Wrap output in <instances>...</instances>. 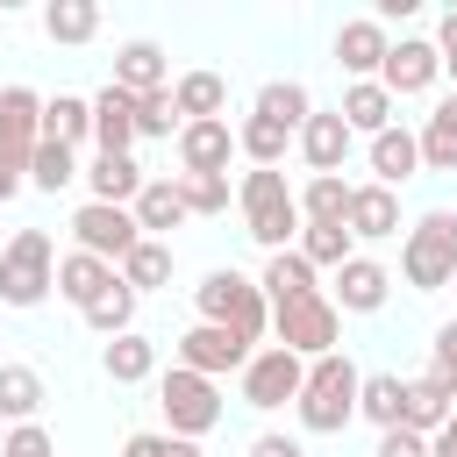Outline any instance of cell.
I'll return each instance as SVG.
<instances>
[{
    "label": "cell",
    "mask_w": 457,
    "mask_h": 457,
    "mask_svg": "<svg viewBox=\"0 0 457 457\" xmlns=\"http://www.w3.org/2000/svg\"><path fill=\"white\" fill-rule=\"evenodd\" d=\"M236 200H243V228H250V243H264L271 257L293 250V236L307 228V221H300V193L286 186V171H264V164L243 171Z\"/></svg>",
    "instance_id": "obj_2"
},
{
    "label": "cell",
    "mask_w": 457,
    "mask_h": 457,
    "mask_svg": "<svg viewBox=\"0 0 457 457\" xmlns=\"http://www.w3.org/2000/svg\"><path fill=\"white\" fill-rule=\"evenodd\" d=\"M100 371H107V378H114V386H143V378H150V371H157V343H150V336H136V328H129V336H114V343H107V350H100Z\"/></svg>",
    "instance_id": "obj_27"
},
{
    "label": "cell",
    "mask_w": 457,
    "mask_h": 457,
    "mask_svg": "<svg viewBox=\"0 0 457 457\" xmlns=\"http://www.w3.org/2000/svg\"><path fill=\"white\" fill-rule=\"evenodd\" d=\"M171 129H186V114H179V93H171V86L143 93V100H136V136H171Z\"/></svg>",
    "instance_id": "obj_41"
},
{
    "label": "cell",
    "mask_w": 457,
    "mask_h": 457,
    "mask_svg": "<svg viewBox=\"0 0 457 457\" xmlns=\"http://www.w3.org/2000/svg\"><path fill=\"white\" fill-rule=\"evenodd\" d=\"M43 36L50 43H93L100 36V7L93 0H50L43 7Z\"/></svg>",
    "instance_id": "obj_31"
},
{
    "label": "cell",
    "mask_w": 457,
    "mask_h": 457,
    "mask_svg": "<svg viewBox=\"0 0 457 457\" xmlns=\"http://www.w3.org/2000/svg\"><path fill=\"white\" fill-rule=\"evenodd\" d=\"M57 286V250L43 228H14L7 236V257H0V300L7 307H36L43 293Z\"/></svg>",
    "instance_id": "obj_5"
},
{
    "label": "cell",
    "mask_w": 457,
    "mask_h": 457,
    "mask_svg": "<svg viewBox=\"0 0 457 457\" xmlns=\"http://www.w3.org/2000/svg\"><path fill=\"white\" fill-rule=\"evenodd\" d=\"M157 407H164L171 436H186V443H200V436L221 421V393H214V378H200V371H186V364H171V371L157 378Z\"/></svg>",
    "instance_id": "obj_6"
},
{
    "label": "cell",
    "mask_w": 457,
    "mask_h": 457,
    "mask_svg": "<svg viewBox=\"0 0 457 457\" xmlns=\"http://www.w3.org/2000/svg\"><path fill=\"white\" fill-rule=\"evenodd\" d=\"M114 278H121V271H114L107 257H93V250H71V257H57V293H64L79 314H86V307H93V300H100Z\"/></svg>",
    "instance_id": "obj_18"
},
{
    "label": "cell",
    "mask_w": 457,
    "mask_h": 457,
    "mask_svg": "<svg viewBox=\"0 0 457 457\" xmlns=\"http://www.w3.org/2000/svg\"><path fill=\"white\" fill-rule=\"evenodd\" d=\"M0 257H7V243H0Z\"/></svg>",
    "instance_id": "obj_51"
},
{
    "label": "cell",
    "mask_w": 457,
    "mask_h": 457,
    "mask_svg": "<svg viewBox=\"0 0 457 457\" xmlns=\"http://www.w3.org/2000/svg\"><path fill=\"white\" fill-rule=\"evenodd\" d=\"M93 143H100V157H129V143H136V100L114 79L93 93Z\"/></svg>",
    "instance_id": "obj_15"
},
{
    "label": "cell",
    "mask_w": 457,
    "mask_h": 457,
    "mask_svg": "<svg viewBox=\"0 0 457 457\" xmlns=\"http://www.w3.org/2000/svg\"><path fill=\"white\" fill-rule=\"evenodd\" d=\"M0 457H50V428H36V421H21L7 443H0Z\"/></svg>",
    "instance_id": "obj_45"
},
{
    "label": "cell",
    "mask_w": 457,
    "mask_h": 457,
    "mask_svg": "<svg viewBox=\"0 0 457 457\" xmlns=\"http://www.w3.org/2000/svg\"><path fill=\"white\" fill-rule=\"evenodd\" d=\"M257 114L300 136V129H307V114H314V100H307V86H300V79H271V86L257 93Z\"/></svg>",
    "instance_id": "obj_32"
},
{
    "label": "cell",
    "mask_w": 457,
    "mask_h": 457,
    "mask_svg": "<svg viewBox=\"0 0 457 457\" xmlns=\"http://www.w3.org/2000/svg\"><path fill=\"white\" fill-rule=\"evenodd\" d=\"M350 193H357V186H343V171L307 179V193H300V221H350Z\"/></svg>",
    "instance_id": "obj_34"
},
{
    "label": "cell",
    "mask_w": 457,
    "mask_h": 457,
    "mask_svg": "<svg viewBox=\"0 0 457 457\" xmlns=\"http://www.w3.org/2000/svg\"><path fill=\"white\" fill-rule=\"evenodd\" d=\"M286 143H293V129H278V121H264V114H250V121L236 129V150H243L250 164H264V171H278Z\"/></svg>",
    "instance_id": "obj_36"
},
{
    "label": "cell",
    "mask_w": 457,
    "mask_h": 457,
    "mask_svg": "<svg viewBox=\"0 0 457 457\" xmlns=\"http://www.w3.org/2000/svg\"><path fill=\"white\" fill-rule=\"evenodd\" d=\"M428 457H457V414H450V421L428 436Z\"/></svg>",
    "instance_id": "obj_48"
},
{
    "label": "cell",
    "mask_w": 457,
    "mask_h": 457,
    "mask_svg": "<svg viewBox=\"0 0 457 457\" xmlns=\"http://www.w3.org/2000/svg\"><path fill=\"white\" fill-rule=\"evenodd\" d=\"M343 121H350V136H386L393 129V93L378 79H357L343 93Z\"/></svg>",
    "instance_id": "obj_25"
},
{
    "label": "cell",
    "mask_w": 457,
    "mask_h": 457,
    "mask_svg": "<svg viewBox=\"0 0 457 457\" xmlns=\"http://www.w3.org/2000/svg\"><path fill=\"white\" fill-rule=\"evenodd\" d=\"M250 457H307V450H300L293 436H278V428H264V436L250 443Z\"/></svg>",
    "instance_id": "obj_47"
},
{
    "label": "cell",
    "mask_w": 457,
    "mask_h": 457,
    "mask_svg": "<svg viewBox=\"0 0 457 457\" xmlns=\"http://www.w3.org/2000/svg\"><path fill=\"white\" fill-rule=\"evenodd\" d=\"M357 393H364V371L343 357V350H328V357H314L307 364V386H300V428L307 436H336V428H350V414H357Z\"/></svg>",
    "instance_id": "obj_1"
},
{
    "label": "cell",
    "mask_w": 457,
    "mask_h": 457,
    "mask_svg": "<svg viewBox=\"0 0 457 457\" xmlns=\"http://www.w3.org/2000/svg\"><path fill=\"white\" fill-rule=\"evenodd\" d=\"M436 50H443V57H457V7L443 14V29H436Z\"/></svg>",
    "instance_id": "obj_49"
},
{
    "label": "cell",
    "mask_w": 457,
    "mask_h": 457,
    "mask_svg": "<svg viewBox=\"0 0 457 457\" xmlns=\"http://www.w3.org/2000/svg\"><path fill=\"white\" fill-rule=\"evenodd\" d=\"M257 286H264V300H271V307H293V300H314V293H321V286H314V264H307L300 250H278V257L264 264V278H257Z\"/></svg>",
    "instance_id": "obj_24"
},
{
    "label": "cell",
    "mask_w": 457,
    "mask_h": 457,
    "mask_svg": "<svg viewBox=\"0 0 457 457\" xmlns=\"http://www.w3.org/2000/svg\"><path fill=\"white\" fill-rule=\"evenodd\" d=\"M36 143H43V100L29 86H0V157L29 171Z\"/></svg>",
    "instance_id": "obj_12"
},
{
    "label": "cell",
    "mask_w": 457,
    "mask_h": 457,
    "mask_svg": "<svg viewBox=\"0 0 457 457\" xmlns=\"http://www.w3.org/2000/svg\"><path fill=\"white\" fill-rule=\"evenodd\" d=\"M228 150H236V129H228V121H186V129H179V164H186V179L228 171Z\"/></svg>",
    "instance_id": "obj_14"
},
{
    "label": "cell",
    "mask_w": 457,
    "mask_h": 457,
    "mask_svg": "<svg viewBox=\"0 0 457 457\" xmlns=\"http://www.w3.org/2000/svg\"><path fill=\"white\" fill-rule=\"evenodd\" d=\"M86 186H93L100 207H136V193H143L150 179H143L136 157H93V164H86Z\"/></svg>",
    "instance_id": "obj_20"
},
{
    "label": "cell",
    "mask_w": 457,
    "mask_h": 457,
    "mask_svg": "<svg viewBox=\"0 0 457 457\" xmlns=\"http://www.w3.org/2000/svg\"><path fill=\"white\" fill-rule=\"evenodd\" d=\"M171 93H179V114L186 121H221V107H228V79L221 71H186Z\"/></svg>",
    "instance_id": "obj_29"
},
{
    "label": "cell",
    "mask_w": 457,
    "mask_h": 457,
    "mask_svg": "<svg viewBox=\"0 0 457 457\" xmlns=\"http://www.w3.org/2000/svg\"><path fill=\"white\" fill-rule=\"evenodd\" d=\"M400 278H407L414 293H443V286H457V214H450V207H428V214L407 228Z\"/></svg>",
    "instance_id": "obj_4"
},
{
    "label": "cell",
    "mask_w": 457,
    "mask_h": 457,
    "mask_svg": "<svg viewBox=\"0 0 457 457\" xmlns=\"http://www.w3.org/2000/svg\"><path fill=\"white\" fill-rule=\"evenodd\" d=\"M14 186H21V164H7V157H0V207L14 200Z\"/></svg>",
    "instance_id": "obj_50"
},
{
    "label": "cell",
    "mask_w": 457,
    "mask_h": 457,
    "mask_svg": "<svg viewBox=\"0 0 457 457\" xmlns=\"http://www.w3.org/2000/svg\"><path fill=\"white\" fill-rule=\"evenodd\" d=\"M121 457H200V443H186V436H171V428H136V436L121 443Z\"/></svg>",
    "instance_id": "obj_42"
},
{
    "label": "cell",
    "mask_w": 457,
    "mask_h": 457,
    "mask_svg": "<svg viewBox=\"0 0 457 457\" xmlns=\"http://www.w3.org/2000/svg\"><path fill=\"white\" fill-rule=\"evenodd\" d=\"M271 336H278V350H293V357H328L336 350V336H343V314H336V300L328 293H314V300H293V307H271Z\"/></svg>",
    "instance_id": "obj_7"
},
{
    "label": "cell",
    "mask_w": 457,
    "mask_h": 457,
    "mask_svg": "<svg viewBox=\"0 0 457 457\" xmlns=\"http://www.w3.org/2000/svg\"><path fill=\"white\" fill-rule=\"evenodd\" d=\"M443 79V50L436 43H421V36H400L393 50H386V71H378V86L393 93V100H414V93H428Z\"/></svg>",
    "instance_id": "obj_11"
},
{
    "label": "cell",
    "mask_w": 457,
    "mask_h": 457,
    "mask_svg": "<svg viewBox=\"0 0 457 457\" xmlns=\"http://www.w3.org/2000/svg\"><path fill=\"white\" fill-rule=\"evenodd\" d=\"M450 414H457V400H450L436 378H407V386H400V428H414V436H436Z\"/></svg>",
    "instance_id": "obj_23"
},
{
    "label": "cell",
    "mask_w": 457,
    "mask_h": 457,
    "mask_svg": "<svg viewBox=\"0 0 457 457\" xmlns=\"http://www.w3.org/2000/svg\"><path fill=\"white\" fill-rule=\"evenodd\" d=\"M36 407H43V378L29 364H0V414L21 428V421H36Z\"/></svg>",
    "instance_id": "obj_35"
},
{
    "label": "cell",
    "mask_w": 457,
    "mask_h": 457,
    "mask_svg": "<svg viewBox=\"0 0 457 457\" xmlns=\"http://www.w3.org/2000/svg\"><path fill=\"white\" fill-rule=\"evenodd\" d=\"M350 121H343V107L336 114H307V129H300V157L314 164V179L321 171H343V157H350Z\"/></svg>",
    "instance_id": "obj_17"
},
{
    "label": "cell",
    "mask_w": 457,
    "mask_h": 457,
    "mask_svg": "<svg viewBox=\"0 0 457 457\" xmlns=\"http://www.w3.org/2000/svg\"><path fill=\"white\" fill-rule=\"evenodd\" d=\"M86 321H93L100 336H129V328H136V286H121V278H114V286L86 307Z\"/></svg>",
    "instance_id": "obj_40"
},
{
    "label": "cell",
    "mask_w": 457,
    "mask_h": 457,
    "mask_svg": "<svg viewBox=\"0 0 457 457\" xmlns=\"http://www.w3.org/2000/svg\"><path fill=\"white\" fill-rule=\"evenodd\" d=\"M400 386H407L400 371H371V378H364V393H357V414H364V421H378V428H400Z\"/></svg>",
    "instance_id": "obj_39"
},
{
    "label": "cell",
    "mask_w": 457,
    "mask_h": 457,
    "mask_svg": "<svg viewBox=\"0 0 457 457\" xmlns=\"http://www.w3.org/2000/svg\"><path fill=\"white\" fill-rule=\"evenodd\" d=\"M421 164H428V171H457V93L436 100V114H428V129H421Z\"/></svg>",
    "instance_id": "obj_33"
},
{
    "label": "cell",
    "mask_w": 457,
    "mask_h": 457,
    "mask_svg": "<svg viewBox=\"0 0 457 457\" xmlns=\"http://www.w3.org/2000/svg\"><path fill=\"white\" fill-rule=\"evenodd\" d=\"M421 378H436V386L457 400V321H443V328H436V357H428V371H421Z\"/></svg>",
    "instance_id": "obj_43"
},
{
    "label": "cell",
    "mask_w": 457,
    "mask_h": 457,
    "mask_svg": "<svg viewBox=\"0 0 457 457\" xmlns=\"http://www.w3.org/2000/svg\"><path fill=\"white\" fill-rule=\"evenodd\" d=\"M300 386H307V357H293V350H278V343L243 364V407H257V414L300 400Z\"/></svg>",
    "instance_id": "obj_8"
},
{
    "label": "cell",
    "mask_w": 457,
    "mask_h": 457,
    "mask_svg": "<svg viewBox=\"0 0 457 457\" xmlns=\"http://www.w3.org/2000/svg\"><path fill=\"white\" fill-rule=\"evenodd\" d=\"M350 243H357V236H350V221H307V228H300V257H307L314 271H321V264H328V271H343V264L357 257Z\"/></svg>",
    "instance_id": "obj_30"
},
{
    "label": "cell",
    "mask_w": 457,
    "mask_h": 457,
    "mask_svg": "<svg viewBox=\"0 0 457 457\" xmlns=\"http://www.w3.org/2000/svg\"><path fill=\"white\" fill-rule=\"evenodd\" d=\"M71 236H79V250H93V257H107V264H121V257L143 243L136 207H100V200H86V207L71 214Z\"/></svg>",
    "instance_id": "obj_9"
},
{
    "label": "cell",
    "mask_w": 457,
    "mask_h": 457,
    "mask_svg": "<svg viewBox=\"0 0 457 457\" xmlns=\"http://www.w3.org/2000/svg\"><path fill=\"white\" fill-rule=\"evenodd\" d=\"M371 171H378V186H407L421 171V136H407V129L371 136Z\"/></svg>",
    "instance_id": "obj_26"
},
{
    "label": "cell",
    "mask_w": 457,
    "mask_h": 457,
    "mask_svg": "<svg viewBox=\"0 0 457 457\" xmlns=\"http://www.w3.org/2000/svg\"><path fill=\"white\" fill-rule=\"evenodd\" d=\"M386 293H393V278H386V264H371V257H350V264L336 271V314H378Z\"/></svg>",
    "instance_id": "obj_16"
},
{
    "label": "cell",
    "mask_w": 457,
    "mask_h": 457,
    "mask_svg": "<svg viewBox=\"0 0 457 457\" xmlns=\"http://www.w3.org/2000/svg\"><path fill=\"white\" fill-rule=\"evenodd\" d=\"M179 186H186V207L193 214H221L228 207V171H214V179H186L179 171Z\"/></svg>",
    "instance_id": "obj_44"
},
{
    "label": "cell",
    "mask_w": 457,
    "mask_h": 457,
    "mask_svg": "<svg viewBox=\"0 0 457 457\" xmlns=\"http://www.w3.org/2000/svg\"><path fill=\"white\" fill-rule=\"evenodd\" d=\"M93 136V100H79V93H57V100H43V143H64V150H79Z\"/></svg>",
    "instance_id": "obj_28"
},
{
    "label": "cell",
    "mask_w": 457,
    "mask_h": 457,
    "mask_svg": "<svg viewBox=\"0 0 457 457\" xmlns=\"http://www.w3.org/2000/svg\"><path fill=\"white\" fill-rule=\"evenodd\" d=\"M71 179H86L79 157H71L64 143H36V157H29V186H36V193H64Z\"/></svg>",
    "instance_id": "obj_37"
},
{
    "label": "cell",
    "mask_w": 457,
    "mask_h": 457,
    "mask_svg": "<svg viewBox=\"0 0 457 457\" xmlns=\"http://www.w3.org/2000/svg\"><path fill=\"white\" fill-rule=\"evenodd\" d=\"M193 300H200V321L236 328L243 343H257V336L271 328V300H264V286H257V278H243L236 264H228V271H207V278L193 286Z\"/></svg>",
    "instance_id": "obj_3"
},
{
    "label": "cell",
    "mask_w": 457,
    "mask_h": 457,
    "mask_svg": "<svg viewBox=\"0 0 457 457\" xmlns=\"http://www.w3.org/2000/svg\"><path fill=\"white\" fill-rule=\"evenodd\" d=\"M386 50H393V36H386V21H378V14H357V21H343V29H336V64H343L350 79L386 71Z\"/></svg>",
    "instance_id": "obj_13"
},
{
    "label": "cell",
    "mask_w": 457,
    "mask_h": 457,
    "mask_svg": "<svg viewBox=\"0 0 457 457\" xmlns=\"http://www.w3.org/2000/svg\"><path fill=\"white\" fill-rule=\"evenodd\" d=\"M257 350L236 336V328H214V321H193L186 336H179V364L186 371H200V378H221V371H243Z\"/></svg>",
    "instance_id": "obj_10"
},
{
    "label": "cell",
    "mask_w": 457,
    "mask_h": 457,
    "mask_svg": "<svg viewBox=\"0 0 457 457\" xmlns=\"http://www.w3.org/2000/svg\"><path fill=\"white\" fill-rule=\"evenodd\" d=\"M114 86H121L129 100H143V93H157V86H164V50H157L150 36H136V43H121V50H114Z\"/></svg>",
    "instance_id": "obj_19"
},
{
    "label": "cell",
    "mask_w": 457,
    "mask_h": 457,
    "mask_svg": "<svg viewBox=\"0 0 457 457\" xmlns=\"http://www.w3.org/2000/svg\"><path fill=\"white\" fill-rule=\"evenodd\" d=\"M350 236H364V243H378V236H400V200H393V186H357L350 193Z\"/></svg>",
    "instance_id": "obj_22"
},
{
    "label": "cell",
    "mask_w": 457,
    "mask_h": 457,
    "mask_svg": "<svg viewBox=\"0 0 457 457\" xmlns=\"http://www.w3.org/2000/svg\"><path fill=\"white\" fill-rule=\"evenodd\" d=\"M186 214H193V207H186V186H179V179H150V186L136 193V228H143L150 243H157L164 228H179Z\"/></svg>",
    "instance_id": "obj_21"
},
{
    "label": "cell",
    "mask_w": 457,
    "mask_h": 457,
    "mask_svg": "<svg viewBox=\"0 0 457 457\" xmlns=\"http://www.w3.org/2000/svg\"><path fill=\"white\" fill-rule=\"evenodd\" d=\"M164 278H171V250L143 236V243H136V250L121 257V286H136V293H157Z\"/></svg>",
    "instance_id": "obj_38"
},
{
    "label": "cell",
    "mask_w": 457,
    "mask_h": 457,
    "mask_svg": "<svg viewBox=\"0 0 457 457\" xmlns=\"http://www.w3.org/2000/svg\"><path fill=\"white\" fill-rule=\"evenodd\" d=\"M378 457H428V436H414V428H386V436H378Z\"/></svg>",
    "instance_id": "obj_46"
}]
</instances>
